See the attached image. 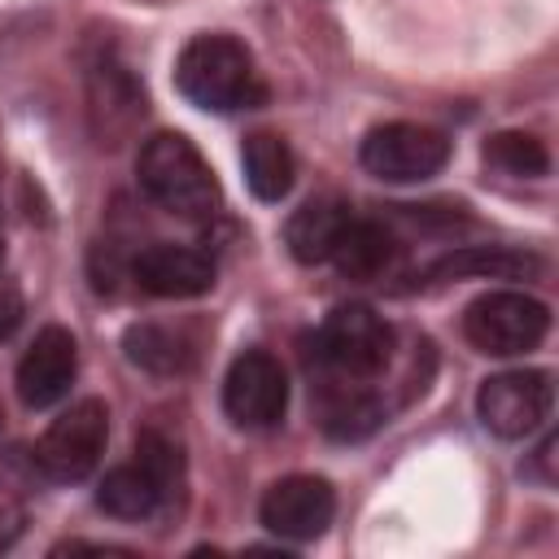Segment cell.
<instances>
[{
  "label": "cell",
  "instance_id": "obj_11",
  "mask_svg": "<svg viewBox=\"0 0 559 559\" xmlns=\"http://www.w3.org/2000/svg\"><path fill=\"white\" fill-rule=\"evenodd\" d=\"M131 275L153 297H201L214 288V262L188 245H148L135 253Z\"/></svg>",
  "mask_w": 559,
  "mask_h": 559
},
{
  "label": "cell",
  "instance_id": "obj_15",
  "mask_svg": "<svg viewBox=\"0 0 559 559\" xmlns=\"http://www.w3.org/2000/svg\"><path fill=\"white\" fill-rule=\"evenodd\" d=\"M240 162H245V179H249V188H253L258 201H280V197H288V188H293V179H297V162H293V148L284 144V135H275V131H253V135L245 140Z\"/></svg>",
  "mask_w": 559,
  "mask_h": 559
},
{
  "label": "cell",
  "instance_id": "obj_7",
  "mask_svg": "<svg viewBox=\"0 0 559 559\" xmlns=\"http://www.w3.org/2000/svg\"><path fill=\"white\" fill-rule=\"evenodd\" d=\"M550 402H555L550 376L533 371V367H520V371H498V376H489L480 384L476 415L493 437L515 441V437H528V432H537L546 424Z\"/></svg>",
  "mask_w": 559,
  "mask_h": 559
},
{
  "label": "cell",
  "instance_id": "obj_8",
  "mask_svg": "<svg viewBox=\"0 0 559 559\" xmlns=\"http://www.w3.org/2000/svg\"><path fill=\"white\" fill-rule=\"evenodd\" d=\"M223 411L240 428H271L288 411V376L275 354L245 349L223 376Z\"/></svg>",
  "mask_w": 559,
  "mask_h": 559
},
{
  "label": "cell",
  "instance_id": "obj_22",
  "mask_svg": "<svg viewBox=\"0 0 559 559\" xmlns=\"http://www.w3.org/2000/svg\"><path fill=\"white\" fill-rule=\"evenodd\" d=\"M17 319H22V297H17L13 288H4V293H0V341L17 328Z\"/></svg>",
  "mask_w": 559,
  "mask_h": 559
},
{
  "label": "cell",
  "instance_id": "obj_2",
  "mask_svg": "<svg viewBox=\"0 0 559 559\" xmlns=\"http://www.w3.org/2000/svg\"><path fill=\"white\" fill-rule=\"evenodd\" d=\"M135 175H140V188L148 192V201H157L162 210H170L179 218L214 214L218 183L188 135H179V131L148 135L135 157Z\"/></svg>",
  "mask_w": 559,
  "mask_h": 559
},
{
  "label": "cell",
  "instance_id": "obj_20",
  "mask_svg": "<svg viewBox=\"0 0 559 559\" xmlns=\"http://www.w3.org/2000/svg\"><path fill=\"white\" fill-rule=\"evenodd\" d=\"M140 109H144L140 92H135V83L118 66H105V74L92 79V122L100 114H118V131H127L140 118Z\"/></svg>",
  "mask_w": 559,
  "mask_h": 559
},
{
  "label": "cell",
  "instance_id": "obj_9",
  "mask_svg": "<svg viewBox=\"0 0 559 559\" xmlns=\"http://www.w3.org/2000/svg\"><path fill=\"white\" fill-rule=\"evenodd\" d=\"M262 524L275 533V537H288V542H314L332 515H336V493L323 476H284L275 480L266 493H262V507H258Z\"/></svg>",
  "mask_w": 559,
  "mask_h": 559
},
{
  "label": "cell",
  "instance_id": "obj_10",
  "mask_svg": "<svg viewBox=\"0 0 559 559\" xmlns=\"http://www.w3.org/2000/svg\"><path fill=\"white\" fill-rule=\"evenodd\" d=\"M74 371H79L74 336H70L66 328L48 323L44 332H35L31 349H26L22 362H17V397H22V406H31V411L57 406V402L70 393Z\"/></svg>",
  "mask_w": 559,
  "mask_h": 559
},
{
  "label": "cell",
  "instance_id": "obj_6",
  "mask_svg": "<svg viewBox=\"0 0 559 559\" xmlns=\"http://www.w3.org/2000/svg\"><path fill=\"white\" fill-rule=\"evenodd\" d=\"M358 157L376 179L419 183V179H432L450 162V140L419 122H384V127L367 131Z\"/></svg>",
  "mask_w": 559,
  "mask_h": 559
},
{
  "label": "cell",
  "instance_id": "obj_3",
  "mask_svg": "<svg viewBox=\"0 0 559 559\" xmlns=\"http://www.w3.org/2000/svg\"><path fill=\"white\" fill-rule=\"evenodd\" d=\"M550 328V314L537 297L515 293V288H493L480 293L467 310H463V336L493 358H511L533 349Z\"/></svg>",
  "mask_w": 559,
  "mask_h": 559
},
{
  "label": "cell",
  "instance_id": "obj_16",
  "mask_svg": "<svg viewBox=\"0 0 559 559\" xmlns=\"http://www.w3.org/2000/svg\"><path fill=\"white\" fill-rule=\"evenodd\" d=\"M192 341L170 323H131L127 328V358L153 376H179L192 367Z\"/></svg>",
  "mask_w": 559,
  "mask_h": 559
},
{
  "label": "cell",
  "instance_id": "obj_17",
  "mask_svg": "<svg viewBox=\"0 0 559 559\" xmlns=\"http://www.w3.org/2000/svg\"><path fill=\"white\" fill-rule=\"evenodd\" d=\"M96 502H100V511H109L118 520H144V515L157 511L162 489L153 485V476L140 463H122V467H109L100 476Z\"/></svg>",
  "mask_w": 559,
  "mask_h": 559
},
{
  "label": "cell",
  "instance_id": "obj_19",
  "mask_svg": "<svg viewBox=\"0 0 559 559\" xmlns=\"http://www.w3.org/2000/svg\"><path fill=\"white\" fill-rule=\"evenodd\" d=\"M485 162L507 170V175H520V179H537L546 175L550 166V153L537 135H524V131H498L489 144H485Z\"/></svg>",
  "mask_w": 559,
  "mask_h": 559
},
{
  "label": "cell",
  "instance_id": "obj_12",
  "mask_svg": "<svg viewBox=\"0 0 559 559\" xmlns=\"http://www.w3.org/2000/svg\"><path fill=\"white\" fill-rule=\"evenodd\" d=\"M332 376L336 380L319 384V424L336 441H358V437L376 432L384 424V406L362 384H354V376H341V371H332Z\"/></svg>",
  "mask_w": 559,
  "mask_h": 559
},
{
  "label": "cell",
  "instance_id": "obj_1",
  "mask_svg": "<svg viewBox=\"0 0 559 559\" xmlns=\"http://www.w3.org/2000/svg\"><path fill=\"white\" fill-rule=\"evenodd\" d=\"M175 87L197 109H210V114L253 109L266 96L249 48L240 39H231V35H197V39H188L179 61H175Z\"/></svg>",
  "mask_w": 559,
  "mask_h": 559
},
{
  "label": "cell",
  "instance_id": "obj_21",
  "mask_svg": "<svg viewBox=\"0 0 559 559\" xmlns=\"http://www.w3.org/2000/svg\"><path fill=\"white\" fill-rule=\"evenodd\" d=\"M135 463L153 476V485L162 489V498L179 485V472H183V459H179V445L170 441V437H162V432H140V441H135Z\"/></svg>",
  "mask_w": 559,
  "mask_h": 559
},
{
  "label": "cell",
  "instance_id": "obj_14",
  "mask_svg": "<svg viewBox=\"0 0 559 559\" xmlns=\"http://www.w3.org/2000/svg\"><path fill=\"white\" fill-rule=\"evenodd\" d=\"M393 253H397V245H393L389 227H380L371 218H349L328 262H336V271L349 280H376L393 266Z\"/></svg>",
  "mask_w": 559,
  "mask_h": 559
},
{
  "label": "cell",
  "instance_id": "obj_13",
  "mask_svg": "<svg viewBox=\"0 0 559 559\" xmlns=\"http://www.w3.org/2000/svg\"><path fill=\"white\" fill-rule=\"evenodd\" d=\"M349 218L354 214H349V205L341 197H314V201H306L301 210H293V218L284 227L288 253L297 262H328Z\"/></svg>",
  "mask_w": 559,
  "mask_h": 559
},
{
  "label": "cell",
  "instance_id": "obj_4",
  "mask_svg": "<svg viewBox=\"0 0 559 559\" xmlns=\"http://www.w3.org/2000/svg\"><path fill=\"white\" fill-rule=\"evenodd\" d=\"M319 358L328 371L367 380L393 358V328L362 301L336 306L319 328Z\"/></svg>",
  "mask_w": 559,
  "mask_h": 559
},
{
  "label": "cell",
  "instance_id": "obj_5",
  "mask_svg": "<svg viewBox=\"0 0 559 559\" xmlns=\"http://www.w3.org/2000/svg\"><path fill=\"white\" fill-rule=\"evenodd\" d=\"M105 441H109V411H105V402L83 397L48 424V432L35 445V463L52 480H83L96 472Z\"/></svg>",
  "mask_w": 559,
  "mask_h": 559
},
{
  "label": "cell",
  "instance_id": "obj_18",
  "mask_svg": "<svg viewBox=\"0 0 559 559\" xmlns=\"http://www.w3.org/2000/svg\"><path fill=\"white\" fill-rule=\"evenodd\" d=\"M537 271V258L511 253V249H459L432 266L437 280H459V275H493V280H520Z\"/></svg>",
  "mask_w": 559,
  "mask_h": 559
}]
</instances>
